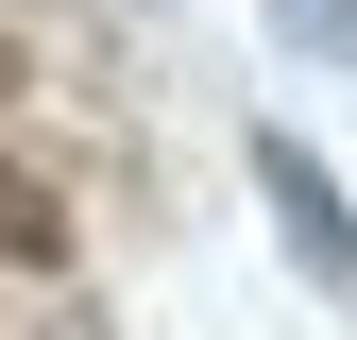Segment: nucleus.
Returning <instances> with one entry per match:
<instances>
[{
    "label": "nucleus",
    "mask_w": 357,
    "mask_h": 340,
    "mask_svg": "<svg viewBox=\"0 0 357 340\" xmlns=\"http://www.w3.org/2000/svg\"><path fill=\"white\" fill-rule=\"evenodd\" d=\"M255 187H273V222H289V255H306V272H324V289H357V204L306 170V137H255Z\"/></svg>",
    "instance_id": "1"
},
{
    "label": "nucleus",
    "mask_w": 357,
    "mask_h": 340,
    "mask_svg": "<svg viewBox=\"0 0 357 340\" xmlns=\"http://www.w3.org/2000/svg\"><path fill=\"white\" fill-rule=\"evenodd\" d=\"M0 255H34V272H52V255H68V204L34 187V170H0Z\"/></svg>",
    "instance_id": "2"
},
{
    "label": "nucleus",
    "mask_w": 357,
    "mask_h": 340,
    "mask_svg": "<svg viewBox=\"0 0 357 340\" xmlns=\"http://www.w3.org/2000/svg\"><path fill=\"white\" fill-rule=\"evenodd\" d=\"M273 34L289 52H357V0H273Z\"/></svg>",
    "instance_id": "3"
},
{
    "label": "nucleus",
    "mask_w": 357,
    "mask_h": 340,
    "mask_svg": "<svg viewBox=\"0 0 357 340\" xmlns=\"http://www.w3.org/2000/svg\"><path fill=\"white\" fill-rule=\"evenodd\" d=\"M0 102H17V52H0Z\"/></svg>",
    "instance_id": "4"
}]
</instances>
